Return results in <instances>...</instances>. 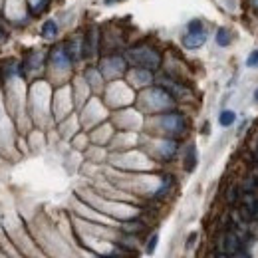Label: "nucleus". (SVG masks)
<instances>
[{"instance_id": "f257e3e1", "label": "nucleus", "mask_w": 258, "mask_h": 258, "mask_svg": "<svg viewBox=\"0 0 258 258\" xmlns=\"http://www.w3.org/2000/svg\"><path fill=\"white\" fill-rule=\"evenodd\" d=\"M127 58L131 60L135 66H139L143 70H157L159 64H161L159 54L153 48H149V46H137L133 50H129L127 52Z\"/></svg>"}, {"instance_id": "f03ea898", "label": "nucleus", "mask_w": 258, "mask_h": 258, "mask_svg": "<svg viewBox=\"0 0 258 258\" xmlns=\"http://www.w3.org/2000/svg\"><path fill=\"white\" fill-rule=\"evenodd\" d=\"M72 64H74V60L70 58V54H68V50H66V46H64V44L56 46L52 50V66L54 68H58V70H70Z\"/></svg>"}, {"instance_id": "7ed1b4c3", "label": "nucleus", "mask_w": 258, "mask_h": 258, "mask_svg": "<svg viewBox=\"0 0 258 258\" xmlns=\"http://www.w3.org/2000/svg\"><path fill=\"white\" fill-rule=\"evenodd\" d=\"M207 42V32L201 30V32H187L183 36V46L187 50H199L201 46H205Z\"/></svg>"}, {"instance_id": "20e7f679", "label": "nucleus", "mask_w": 258, "mask_h": 258, "mask_svg": "<svg viewBox=\"0 0 258 258\" xmlns=\"http://www.w3.org/2000/svg\"><path fill=\"white\" fill-rule=\"evenodd\" d=\"M214 42H217V46H221V48L230 46L232 44V32L226 26H219L217 32H214Z\"/></svg>"}, {"instance_id": "39448f33", "label": "nucleus", "mask_w": 258, "mask_h": 258, "mask_svg": "<svg viewBox=\"0 0 258 258\" xmlns=\"http://www.w3.org/2000/svg\"><path fill=\"white\" fill-rule=\"evenodd\" d=\"M241 248H242V242L239 239V234H236V232H228L225 236V252L230 256V254H234L236 250H241Z\"/></svg>"}, {"instance_id": "423d86ee", "label": "nucleus", "mask_w": 258, "mask_h": 258, "mask_svg": "<svg viewBox=\"0 0 258 258\" xmlns=\"http://www.w3.org/2000/svg\"><path fill=\"white\" fill-rule=\"evenodd\" d=\"M58 32H60V26L56 20H46V22L42 24V38L54 40V38H58Z\"/></svg>"}, {"instance_id": "0eeeda50", "label": "nucleus", "mask_w": 258, "mask_h": 258, "mask_svg": "<svg viewBox=\"0 0 258 258\" xmlns=\"http://www.w3.org/2000/svg\"><path fill=\"white\" fill-rule=\"evenodd\" d=\"M197 165V151H195V145H189L187 147V153H185V169L187 171H193Z\"/></svg>"}, {"instance_id": "6e6552de", "label": "nucleus", "mask_w": 258, "mask_h": 258, "mask_svg": "<svg viewBox=\"0 0 258 258\" xmlns=\"http://www.w3.org/2000/svg\"><path fill=\"white\" fill-rule=\"evenodd\" d=\"M161 153H163V157H165V159L175 157V153H177V143H175L173 139L163 141V145H161Z\"/></svg>"}, {"instance_id": "1a4fd4ad", "label": "nucleus", "mask_w": 258, "mask_h": 258, "mask_svg": "<svg viewBox=\"0 0 258 258\" xmlns=\"http://www.w3.org/2000/svg\"><path fill=\"white\" fill-rule=\"evenodd\" d=\"M234 119H236V113H234L232 110H225V112H221V115H219V123H221L223 127H230V125L234 123Z\"/></svg>"}, {"instance_id": "9d476101", "label": "nucleus", "mask_w": 258, "mask_h": 258, "mask_svg": "<svg viewBox=\"0 0 258 258\" xmlns=\"http://www.w3.org/2000/svg\"><path fill=\"white\" fill-rule=\"evenodd\" d=\"M246 212H248V217H256L258 214V199L256 197H246Z\"/></svg>"}, {"instance_id": "9b49d317", "label": "nucleus", "mask_w": 258, "mask_h": 258, "mask_svg": "<svg viewBox=\"0 0 258 258\" xmlns=\"http://www.w3.org/2000/svg\"><path fill=\"white\" fill-rule=\"evenodd\" d=\"M201 30H205V24H203V20H201V18H193V20H189L187 32H201Z\"/></svg>"}, {"instance_id": "f8f14e48", "label": "nucleus", "mask_w": 258, "mask_h": 258, "mask_svg": "<svg viewBox=\"0 0 258 258\" xmlns=\"http://www.w3.org/2000/svg\"><path fill=\"white\" fill-rule=\"evenodd\" d=\"M157 242H159V232H153V234H151V239H149V242H147L145 252H147V254H153L155 248H157Z\"/></svg>"}, {"instance_id": "ddd939ff", "label": "nucleus", "mask_w": 258, "mask_h": 258, "mask_svg": "<svg viewBox=\"0 0 258 258\" xmlns=\"http://www.w3.org/2000/svg\"><path fill=\"white\" fill-rule=\"evenodd\" d=\"M246 68H258V50H252L246 58Z\"/></svg>"}, {"instance_id": "4468645a", "label": "nucleus", "mask_w": 258, "mask_h": 258, "mask_svg": "<svg viewBox=\"0 0 258 258\" xmlns=\"http://www.w3.org/2000/svg\"><path fill=\"white\" fill-rule=\"evenodd\" d=\"M169 189H171V179H165V181H163V185L159 187V191L155 193V199H161L163 195H167Z\"/></svg>"}, {"instance_id": "2eb2a0df", "label": "nucleus", "mask_w": 258, "mask_h": 258, "mask_svg": "<svg viewBox=\"0 0 258 258\" xmlns=\"http://www.w3.org/2000/svg\"><path fill=\"white\" fill-rule=\"evenodd\" d=\"M123 228L127 232H139V230H143V225L141 223H127V225H123Z\"/></svg>"}, {"instance_id": "dca6fc26", "label": "nucleus", "mask_w": 258, "mask_h": 258, "mask_svg": "<svg viewBox=\"0 0 258 258\" xmlns=\"http://www.w3.org/2000/svg\"><path fill=\"white\" fill-rule=\"evenodd\" d=\"M230 258H250V256H248V252L244 248H241V250H236L234 254H230Z\"/></svg>"}, {"instance_id": "f3484780", "label": "nucleus", "mask_w": 258, "mask_h": 258, "mask_svg": "<svg viewBox=\"0 0 258 258\" xmlns=\"http://www.w3.org/2000/svg\"><path fill=\"white\" fill-rule=\"evenodd\" d=\"M4 40H6V34H4L2 30H0V42H4Z\"/></svg>"}, {"instance_id": "a211bd4d", "label": "nucleus", "mask_w": 258, "mask_h": 258, "mask_svg": "<svg viewBox=\"0 0 258 258\" xmlns=\"http://www.w3.org/2000/svg\"><path fill=\"white\" fill-rule=\"evenodd\" d=\"M254 101L258 103V88H256V92H254Z\"/></svg>"}, {"instance_id": "6ab92c4d", "label": "nucleus", "mask_w": 258, "mask_h": 258, "mask_svg": "<svg viewBox=\"0 0 258 258\" xmlns=\"http://www.w3.org/2000/svg\"><path fill=\"white\" fill-rule=\"evenodd\" d=\"M219 258H228V254H226V252H223V254H219Z\"/></svg>"}]
</instances>
